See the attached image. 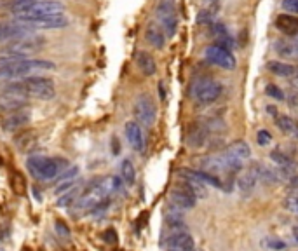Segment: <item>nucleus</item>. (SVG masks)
Instances as JSON below:
<instances>
[{
	"label": "nucleus",
	"mask_w": 298,
	"mask_h": 251,
	"mask_svg": "<svg viewBox=\"0 0 298 251\" xmlns=\"http://www.w3.org/2000/svg\"><path fill=\"white\" fill-rule=\"evenodd\" d=\"M256 140H258V143L262 145V147H265V145H268V143H270V140H272V134L268 133V131L262 129V131H258V134H256Z\"/></svg>",
	"instance_id": "e433bc0d"
},
{
	"label": "nucleus",
	"mask_w": 298,
	"mask_h": 251,
	"mask_svg": "<svg viewBox=\"0 0 298 251\" xmlns=\"http://www.w3.org/2000/svg\"><path fill=\"white\" fill-rule=\"evenodd\" d=\"M4 91L19 94L23 98H35V100H51L56 94L54 82L47 77H25L23 80L9 84Z\"/></svg>",
	"instance_id": "f257e3e1"
},
{
	"label": "nucleus",
	"mask_w": 298,
	"mask_h": 251,
	"mask_svg": "<svg viewBox=\"0 0 298 251\" xmlns=\"http://www.w3.org/2000/svg\"><path fill=\"white\" fill-rule=\"evenodd\" d=\"M145 39L150 44L152 47L156 49H164L166 46V31L162 30V26L159 23L152 21L148 23L147 30H145Z\"/></svg>",
	"instance_id": "dca6fc26"
},
{
	"label": "nucleus",
	"mask_w": 298,
	"mask_h": 251,
	"mask_svg": "<svg viewBox=\"0 0 298 251\" xmlns=\"http://www.w3.org/2000/svg\"><path fill=\"white\" fill-rule=\"evenodd\" d=\"M56 232L60 234V237H63V239L70 237V230H68V227L63 223V221H56Z\"/></svg>",
	"instance_id": "4c0bfd02"
},
{
	"label": "nucleus",
	"mask_w": 298,
	"mask_h": 251,
	"mask_svg": "<svg viewBox=\"0 0 298 251\" xmlns=\"http://www.w3.org/2000/svg\"><path fill=\"white\" fill-rule=\"evenodd\" d=\"M157 23L162 26L168 37H173L178 28V14L173 0H160L157 5Z\"/></svg>",
	"instance_id": "423d86ee"
},
{
	"label": "nucleus",
	"mask_w": 298,
	"mask_h": 251,
	"mask_svg": "<svg viewBox=\"0 0 298 251\" xmlns=\"http://www.w3.org/2000/svg\"><path fill=\"white\" fill-rule=\"evenodd\" d=\"M265 246L272 248V250H282V248L286 246L284 243H281V241H276V239H270V241H265Z\"/></svg>",
	"instance_id": "ea45409f"
},
{
	"label": "nucleus",
	"mask_w": 298,
	"mask_h": 251,
	"mask_svg": "<svg viewBox=\"0 0 298 251\" xmlns=\"http://www.w3.org/2000/svg\"><path fill=\"white\" fill-rule=\"evenodd\" d=\"M213 136V133L209 131V127L206 126L204 121H199L190 124L188 127V133H187V143L194 148H201L204 145H207L209 138Z\"/></svg>",
	"instance_id": "f8f14e48"
},
{
	"label": "nucleus",
	"mask_w": 298,
	"mask_h": 251,
	"mask_svg": "<svg viewBox=\"0 0 298 251\" xmlns=\"http://www.w3.org/2000/svg\"><path fill=\"white\" fill-rule=\"evenodd\" d=\"M134 117H136V121H138L140 124L145 126V127H150V126L156 122L157 109L150 96H147V94L138 96V100L134 103Z\"/></svg>",
	"instance_id": "9d476101"
},
{
	"label": "nucleus",
	"mask_w": 298,
	"mask_h": 251,
	"mask_svg": "<svg viewBox=\"0 0 298 251\" xmlns=\"http://www.w3.org/2000/svg\"><path fill=\"white\" fill-rule=\"evenodd\" d=\"M268 70H270L274 75H277V77H286V78H290L298 74L297 66L290 65V63H284V61H276V60L268 61Z\"/></svg>",
	"instance_id": "5701e85b"
},
{
	"label": "nucleus",
	"mask_w": 298,
	"mask_h": 251,
	"mask_svg": "<svg viewBox=\"0 0 298 251\" xmlns=\"http://www.w3.org/2000/svg\"><path fill=\"white\" fill-rule=\"evenodd\" d=\"M276 28L281 33L288 35V37H295V35H298V16H293V14H279L276 17Z\"/></svg>",
	"instance_id": "6ab92c4d"
},
{
	"label": "nucleus",
	"mask_w": 298,
	"mask_h": 251,
	"mask_svg": "<svg viewBox=\"0 0 298 251\" xmlns=\"http://www.w3.org/2000/svg\"><path fill=\"white\" fill-rule=\"evenodd\" d=\"M0 251H4V250H0Z\"/></svg>",
	"instance_id": "49530a36"
},
{
	"label": "nucleus",
	"mask_w": 298,
	"mask_h": 251,
	"mask_svg": "<svg viewBox=\"0 0 298 251\" xmlns=\"http://www.w3.org/2000/svg\"><path fill=\"white\" fill-rule=\"evenodd\" d=\"M169 201L173 203V206H176V208H180V209H192L195 204H197V197H195L190 185H188L185 180L176 183V185L171 188Z\"/></svg>",
	"instance_id": "1a4fd4ad"
},
{
	"label": "nucleus",
	"mask_w": 298,
	"mask_h": 251,
	"mask_svg": "<svg viewBox=\"0 0 298 251\" xmlns=\"http://www.w3.org/2000/svg\"><path fill=\"white\" fill-rule=\"evenodd\" d=\"M225 156H229L230 159L237 160V162H244L246 159H250L251 157V148L250 145H248L246 141H242V140H237V141L230 143L229 147H227V150L223 152Z\"/></svg>",
	"instance_id": "aec40b11"
},
{
	"label": "nucleus",
	"mask_w": 298,
	"mask_h": 251,
	"mask_svg": "<svg viewBox=\"0 0 298 251\" xmlns=\"http://www.w3.org/2000/svg\"><path fill=\"white\" fill-rule=\"evenodd\" d=\"M46 46V40L39 35H28L25 39H19V40H14L11 46L7 47V51L11 52H17V54H21V56H30V54H35V52H39L40 49Z\"/></svg>",
	"instance_id": "9b49d317"
},
{
	"label": "nucleus",
	"mask_w": 298,
	"mask_h": 251,
	"mask_svg": "<svg viewBox=\"0 0 298 251\" xmlns=\"http://www.w3.org/2000/svg\"><path fill=\"white\" fill-rule=\"evenodd\" d=\"M16 19L30 25L35 30H60V28H65L68 25V17L63 13L58 14H47V16H28V14H21L17 16Z\"/></svg>",
	"instance_id": "39448f33"
},
{
	"label": "nucleus",
	"mask_w": 298,
	"mask_h": 251,
	"mask_svg": "<svg viewBox=\"0 0 298 251\" xmlns=\"http://www.w3.org/2000/svg\"><path fill=\"white\" fill-rule=\"evenodd\" d=\"M35 2H37V0H13V2L7 5V9L13 14L21 16V14H25L26 11H28V9H30L31 5L35 4Z\"/></svg>",
	"instance_id": "bb28decb"
},
{
	"label": "nucleus",
	"mask_w": 298,
	"mask_h": 251,
	"mask_svg": "<svg viewBox=\"0 0 298 251\" xmlns=\"http://www.w3.org/2000/svg\"><path fill=\"white\" fill-rule=\"evenodd\" d=\"M136 65H138V68L141 70V74L147 75V77L156 75V72H157L156 60L152 58V54H148V52H145V51L136 52Z\"/></svg>",
	"instance_id": "4be33fe9"
},
{
	"label": "nucleus",
	"mask_w": 298,
	"mask_h": 251,
	"mask_svg": "<svg viewBox=\"0 0 298 251\" xmlns=\"http://www.w3.org/2000/svg\"><path fill=\"white\" fill-rule=\"evenodd\" d=\"M223 93V86L211 78H201L199 82L192 86V96L194 100L201 105H211L215 103Z\"/></svg>",
	"instance_id": "20e7f679"
},
{
	"label": "nucleus",
	"mask_w": 298,
	"mask_h": 251,
	"mask_svg": "<svg viewBox=\"0 0 298 251\" xmlns=\"http://www.w3.org/2000/svg\"><path fill=\"white\" fill-rule=\"evenodd\" d=\"M56 65L47 60H31V58H23L9 65H0V78H17L28 77L37 72H47L54 70Z\"/></svg>",
	"instance_id": "f03ea898"
},
{
	"label": "nucleus",
	"mask_w": 298,
	"mask_h": 251,
	"mask_svg": "<svg viewBox=\"0 0 298 251\" xmlns=\"http://www.w3.org/2000/svg\"><path fill=\"white\" fill-rule=\"evenodd\" d=\"M194 251H195V250H194Z\"/></svg>",
	"instance_id": "de8ad7c7"
},
{
	"label": "nucleus",
	"mask_w": 298,
	"mask_h": 251,
	"mask_svg": "<svg viewBox=\"0 0 298 251\" xmlns=\"http://www.w3.org/2000/svg\"><path fill=\"white\" fill-rule=\"evenodd\" d=\"M125 138L129 145L136 152H143L145 148V138H143V131L138 126V122H127L125 124Z\"/></svg>",
	"instance_id": "a211bd4d"
},
{
	"label": "nucleus",
	"mask_w": 298,
	"mask_h": 251,
	"mask_svg": "<svg viewBox=\"0 0 298 251\" xmlns=\"http://www.w3.org/2000/svg\"><path fill=\"white\" fill-rule=\"evenodd\" d=\"M204 2H206L209 7H215V4H220L221 0H204Z\"/></svg>",
	"instance_id": "79ce46f5"
},
{
	"label": "nucleus",
	"mask_w": 298,
	"mask_h": 251,
	"mask_svg": "<svg viewBox=\"0 0 298 251\" xmlns=\"http://www.w3.org/2000/svg\"><path fill=\"white\" fill-rule=\"evenodd\" d=\"M75 185H77V180H75V178H72V180H66V182H61V183H58V187L54 188V194H56V195H63V194H66L68 190H72Z\"/></svg>",
	"instance_id": "473e14b6"
},
{
	"label": "nucleus",
	"mask_w": 298,
	"mask_h": 251,
	"mask_svg": "<svg viewBox=\"0 0 298 251\" xmlns=\"http://www.w3.org/2000/svg\"><path fill=\"white\" fill-rule=\"evenodd\" d=\"M284 208L288 209L290 213H295V215H298V192H295V194L288 195L284 199Z\"/></svg>",
	"instance_id": "72a5a7b5"
},
{
	"label": "nucleus",
	"mask_w": 298,
	"mask_h": 251,
	"mask_svg": "<svg viewBox=\"0 0 298 251\" xmlns=\"http://www.w3.org/2000/svg\"><path fill=\"white\" fill-rule=\"evenodd\" d=\"M121 176L124 180L125 185H133L134 180H136V171H134V166L129 159L122 160L121 164Z\"/></svg>",
	"instance_id": "393cba45"
},
{
	"label": "nucleus",
	"mask_w": 298,
	"mask_h": 251,
	"mask_svg": "<svg viewBox=\"0 0 298 251\" xmlns=\"http://www.w3.org/2000/svg\"><path fill=\"white\" fill-rule=\"evenodd\" d=\"M0 164H2V159H0Z\"/></svg>",
	"instance_id": "a18cd8bd"
},
{
	"label": "nucleus",
	"mask_w": 298,
	"mask_h": 251,
	"mask_svg": "<svg viewBox=\"0 0 298 251\" xmlns=\"http://www.w3.org/2000/svg\"><path fill=\"white\" fill-rule=\"evenodd\" d=\"M265 93H267L270 98H274V100L277 101H284L286 100V94L282 93L281 87H277L276 84H268L267 87H265Z\"/></svg>",
	"instance_id": "7c9ffc66"
},
{
	"label": "nucleus",
	"mask_w": 298,
	"mask_h": 251,
	"mask_svg": "<svg viewBox=\"0 0 298 251\" xmlns=\"http://www.w3.org/2000/svg\"><path fill=\"white\" fill-rule=\"evenodd\" d=\"M33 33H35V28H31L26 23L19 21V19L0 23V44L14 42V40L25 39V37Z\"/></svg>",
	"instance_id": "0eeeda50"
},
{
	"label": "nucleus",
	"mask_w": 298,
	"mask_h": 251,
	"mask_svg": "<svg viewBox=\"0 0 298 251\" xmlns=\"http://www.w3.org/2000/svg\"><path fill=\"white\" fill-rule=\"evenodd\" d=\"M204 58H206L211 65L220 66L223 70H234L235 68V58L232 56L230 49L221 47L218 44H213V46H207L204 49Z\"/></svg>",
	"instance_id": "6e6552de"
},
{
	"label": "nucleus",
	"mask_w": 298,
	"mask_h": 251,
	"mask_svg": "<svg viewBox=\"0 0 298 251\" xmlns=\"http://www.w3.org/2000/svg\"><path fill=\"white\" fill-rule=\"evenodd\" d=\"M213 21H215V7H206L199 13L197 16L199 25H211Z\"/></svg>",
	"instance_id": "c756f323"
},
{
	"label": "nucleus",
	"mask_w": 298,
	"mask_h": 251,
	"mask_svg": "<svg viewBox=\"0 0 298 251\" xmlns=\"http://www.w3.org/2000/svg\"><path fill=\"white\" fill-rule=\"evenodd\" d=\"M63 11H65V7H63L61 2H56V0H37L25 14H28V16H47V14L63 13Z\"/></svg>",
	"instance_id": "2eb2a0df"
},
{
	"label": "nucleus",
	"mask_w": 298,
	"mask_h": 251,
	"mask_svg": "<svg viewBox=\"0 0 298 251\" xmlns=\"http://www.w3.org/2000/svg\"><path fill=\"white\" fill-rule=\"evenodd\" d=\"M78 188H74V190H68L66 194H63V195H60V199H58V206H70V204L74 203L75 199L78 197Z\"/></svg>",
	"instance_id": "2f4dec72"
},
{
	"label": "nucleus",
	"mask_w": 298,
	"mask_h": 251,
	"mask_svg": "<svg viewBox=\"0 0 298 251\" xmlns=\"http://www.w3.org/2000/svg\"><path fill=\"white\" fill-rule=\"evenodd\" d=\"M28 171L39 180H54L63 169V166H68L66 160L54 159V157H46V156H31L26 160Z\"/></svg>",
	"instance_id": "7ed1b4c3"
},
{
	"label": "nucleus",
	"mask_w": 298,
	"mask_h": 251,
	"mask_svg": "<svg viewBox=\"0 0 298 251\" xmlns=\"http://www.w3.org/2000/svg\"><path fill=\"white\" fill-rule=\"evenodd\" d=\"M282 9L286 13L298 14V0H282Z\"/></svg>",
	"instance_id": "c9c22d12"
},
{
	"label": "nucleus",
	"mask_w": 298,
	"mask_h": 251,
	"mask_svg": "<svg viewBox=\"0 0 298 251\" xmlns=\"http://www.w3.org/2000/svg\"><path fill=\"white\" fill-rule=\"evenodd\" d=\"M11 187H13V192L16 195H25L26 194V180L21 173H14L11 178Z\"/></svg>",
	"instance_id": "cd10ccee"
},
{
	"label": "nucleus",
	"mask_w": 298,
	"mask_h": 251,
	"mask_svg": "<svg viewBox=\"0 0 298 251\" xmlns=\"http://www.w3.org/2000/svg\"><path fill=\"white\" fill-rule=\"evenodd\" d=\"M31 119V112L28 109H19L14 112H9L4 119H2V129L5 133H13V131L21 129L23 126H26Z\"/></svg>",
	"instance_id": "ddd939ff"
},
{
	"label": "nucleus",
	"mask_w": 298,
	"mask_h": 251,
	"mask_svg": "<svg viewBox=\"0 0 298 251\" xmlns=\"http://www.w3.org/2000/svg\"><path fill=\"white\" fill-rule=\"evenodd\" d=\"M103 241L105 243H110V244H115L117 243V234L113 229H108L103 232Z\"/></svg>",
	"instance_id": "58836bf2"
},
{
	"label": "nucleus",
	"mask_w": 298,
	"mask_h": 251,
	"mask_svg": "<svg viewBox=\"0 0 298 251\" xmlns=\"http://www.w3.org/2000/svg\"><path fill=\"white\" fill-rule=\"evenodd\" d=\"M77 174H78V168H77V166H72V168H68V169L65 171V173H63L60 178H58L56 183L66 182V180H72V178H75Z\"/></svg>",
	"instance_id": "f704fd0d"
},
{
	"label": "nucleus",
	"mask_w": 298,
	"mask_h": 251,
	"mask_svg": "<svg viewBox=\"0 0 298 251\" xmlns=\"http://www.w3.org/2000/svg\"><path fill=\"white\" fill-rule=\"evenodd\" d=\"M293 234H295V239H297V243H298V229L293 230Z\"/></svg>",
	"instance_id": "c03bdc74"
},
{
	"label": "nucleus",
	"mask_w": 298,
	"mask_h": 251,
	"mask_svg": "<svg viewBox=\"0 0 298 251\" xmlns=\"http://www.w3.org/2000/svg\"><path fill=\"white\" fill-rule=\"evenodd\" d=\"M164 244L168 250H182V251H194L195 250L194 239H192V235L188 234V230H182V232H176V234L166 237Z\"/></svg>",
	"instance_id": "4468645a"
},
{
	"label": "nucleus",
	"mask_w": 298,
	"mask_h": 251,
	"mask_svg": "<svg viewBox=\"0 0 298 251\" xmlns=\"http://www.w3.org/2000/svg\"><path fill=\"white\" fill-rule=\"evenodd\" d=\"M33 194H35V199L42 201V194H39V188H37V187H33Z\"/></svg>",
	"instance_id": "37998d69"
},
{
	"label": "nucleus",
	"mask_w": 298,
	"mask_h": 251,
	"mask_svg": "<svg viewBox=\"0 0 298 251\" xmlns=\"http://www.w3.org/2000/svg\"><path fill=\"white\" fill-rule=\"evenodd\" d=\"M276 124L277 127L282 131L284 134H290V136H295L298 138V124L295 119L288 117V115H277L276 117Z\"/></svg>",
	"instance_id": "b1692460"
},
{
	"label": "nucleus",
	"mask_w": 298,
	"mask_h": 251,
	"mask_svg": "<svg viewBox=\"0 0 298 251\" xmlns=\"http://www.w3.org/2000/svg\"><path fill=\"white\" fill-rule=\"evenodd\" d=\"M270 159H272L277 166H284V168H295L293 157H291L290 154H286V152H281L279 148H276V150L270 154Z\"/></svg>",
	"instance_id": "a878e982"
},
{
	"label": "nucleus",
	"mask_w": 298,
	"mask_h": 251,
	"mask_svg": "<svg viewBox=\"0 0 298 251\" xmlns=\"http://www.w3.org/2000/svg\"><path fill=\"white\" fill-rule=\"evenodd\" d=\"M258 174H256V169L255 166H251V168H246L244 171H242L241 174H239L237 178V187L239 190L242 192V194H251V192L255 190L256 183H258Z\"/></svg>",
	"instance_id": "f3484780"
},
{
	"label": "nucleus",
	"mask_w": 298,
	"mask_h": 251,
	"mask_svg": "<svg viewBox=\"0 0 298 251\" xmlns=\"http://www.w3.org/2000/svg\"><path fill=\"white\" fill-rule=\"evenodd\" d=\"M288 185H290V188L298 192V174H293V176L288 180Z\"/></svg>",
	"instance_id": "a19ab883"
},
{
	"label": "nucleus",
	"mask_w": 298,
	"mask_h": 251,
	"mask_svg": "<svg viewBox=\"0 0 298 251\" xmlns=\"http://www.w3.org/2000/svg\"><path fill=\"white\" fill-rule=\"evenodd\" d=\"M26 98L19 94H13V93H2L0 94V110L4 112H14V110L25 109Z\"/></svg>",
	"instance_id": "412c9836"
},
{
	"label": "nucleus",
	"mask_w": 298,
	"mask_h": 251,
	"mask_svg": "<svg viewBox=\"0 0 298 251\" xmlns=\"http://www.w3.org/2000/svg\"><path fill=\"white\" fill-rule=\"evenodd\" d=\"M276 51L281 54V56H297V46H295V42H277L276 46Z\"/></svg>",
	"instance_id": "c85d7f7f"
}]
</instances>
